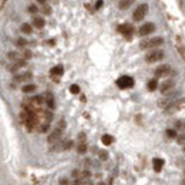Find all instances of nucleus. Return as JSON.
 <instances>
[{
  "mask_svg": "<svg viewBox=\"0 0 185 185\" xmlns=\"http://www.w3.org/2000/svg\"><path fill=\"white\" fill-rule=\"evenodd\" d=\"M164 43L162 37H152V39H147V40H142L140 43L141 48H155L158 46H161Z\"/></svg>",
  "mask_w": 185,
  "mask_h": 185,
  "instance_id": "obj_1",
  "label": "nucleus"
},
{
  "mask_svg": "<svg viewBox=\"0 0 185 185\" xmlns=\"http://www.w3.org/2000/svg\"><path fill=\"white\" fill-rule=\"evenodd\" d=\"M164 59V51L162 50H152V51H148L147 54H145V61L147 63H157V61H159V60Z\"/></svg>",
  "mask_w": 185,
  "mask_h": 185,
  "instance_id": "obj_2",
  "label": "nucleus"
},
{
  "mask_svg": "<svg viewBox=\"0 0 185 185\" xmlns=\"http://www.w3.org/2000/svg\"><path fill=\"white\" fill-rule=\"evenodd\" d=\"M148 13V4L142 3L140 4V6H137V9L134 10V20L135 22H140V20H142V18L145 17V14Z\"/></svg>",
  "mask_w": 185,
  "mask_h": 185,
  "instance_id": "obj_3",
  "label": "nucleus"
},
{
  "mask_svg": "<svg viewBox=\"0 0 185 185\" xmlns=\"http://www.w3.org/2000/svg\"><path fill=\"white\" fill-rule=\"evenodd\" d=\"M117 85H118L121 90L130 88V87L134 85V78L130 77V76H121V77L117 80Z\"/></svg>",
  "mask_w": 185,
  "mask_h": 185,
  "instance_id": "obj_4",
  "label": "nucleus"
},
{
  "mask_svg": "<svg viewBox=\"0 0 185 185\" xmlns=\"http://www.w3.org/2000/svg\"><path fill=\"white\" fill-rule=\"evenodd\" d=\"M154 30H155V24H154V23H144V24L140 27L138 33H140V36H148V34H151Z\"/></svg>",
  "mask_w": 185,
  "mask_h": 185,
  "instance_id": "obj_5",
  "label": "nucleus"
},
{
  "mask_svg": "<svg viewBox=\"0 0 185 185\" xmlns=\"http://www.w3.org/2000/svg\"><path fill=\"white\" fill-rule=\"evenodd\" d=\"M118 31L121 34H124V36L130 37L131 34H133V31H134V27L130 26V24H121V26L118 27Z\"/></svg>",
  "mask_w": 185,
  "mask_h": 185,
  "instance_id": "obj_6",
  "label": "nucleus"
},
{
  "mask_svg": "<svg viewBox=\"0 0 185 185\" xmlns=\"http://www.w3.org/2000/svg\"><path fill=\"white\" fill-rule=\"evenodd\" d=\"M60 137H61V128H56L54 131H53L50 135H48V138H47V141L51 144V142H56V141H59L60 140Z\"/></svg>",
  "mask_w": 185,
  "mask_h": 185,
  "instance_id": "obj_7",
  "label": "nucleus"
},
{
  "mask_svg": "<svg viewBox=\"0 0 185 185\" xmlns=\"http://www.w3.org/2000/svg\"><path fill=\"white\" fill-rule=\"evenodd\" d=\"M168 73H170V66L164 64V66L157 67V70H155V77H164V76H166Z\"/></svg>",
  "mask_w": 185,
  "mask_h": 185,
  "instance_id": "obj_8",
  "label": "nucleus"
},
{
  "mask_svg": "<svg viewBox=\"0 0 185 185\" xmlns=\"http://www.w3.org/2000/svg\"><path fill=\"white\" fill-rule=\"evenodd\" d=\"M174 84H175V83L172 81V80H166V81H164L162 84H161V92H162V94L168 92L172 87H174Z\"/></svg>",
  "mask_w": 185,
  "mask_h": 185,
  "instance_id": "obj_9",
  "label": "nucleus"
},
{
  "mask_svg": "<svg viewBox=\"0 0 185 185\" xmlns=\"http://www.w3.org/2000/svg\"><path fill=\"white\" fill-rule=\"evenodd\" d=\"M135 0H120L118 2V9L120 10H127L130 6H133V3Z\"/></svg>",
  "mask_w": 185,
  "mask_h": 185,
  "instance_id": "obj_10",
  "label": "nucleus"
},
{
  "mask_svg": "<svg viewBox=\"0 0 185 185\" xmlns=\"http://www.w3.org/2000/svg\"><path fill=\"white\" fill-rule=\"evenodd\" d=\"M152 165H154V170H155V172H159V171L162 170V166H164V159L162 158H154V161H152Z\"/></svg>",
  "mask_w": 185,
  "mask_h": 185,
  "instance_id": "obj_11",
  "label": "nucleus"
},
{
  "mask_svg": "<svg viewBox=\"0 0 185 185\" xmlns=\"http://www.w3.org/2000/svg\"><path fill=\"white\" fill-rule=\"evenodd\" d=\"M44 24H46V22H44V18L43 17H34L33 18V26L37 27V29H41Z\"/></svg>",
  "mask_w": 185,
  "mask_h": 185,
  "instance_id": "obj_12",
  "label": "nucleus"
},
{
  "mask_svg": "<svg viewBox=\"0 0 185 185\" xmlns=\"http://www.w3.org/2000/svg\"><path fill=\"white\" fill-rule=\"evenodd\" d=\"M31 78V74L30 73H24V74H18V76H14L16 81H26V80H30Z\"/></svg>",
  "mask_w": 185,
  "mask_h": 185,
  "instance_id": "obj_13",
  "label": "nucleus"
},
{
  "mask_svg": "<svg viewBox=\"0 0 185 185\" xmlns=\"http://www.w3.org/2000/svg\"><path fill=\"white\" fill-rule=\"evenodd\" d=\"M63 71H64L63 66H56V67H53L51 70H50V74H51V76H61Z\"/></svg>",
  "mask_w": 185,
  "mask_h": 185,
  "instance_id": "obj_14",
  "label": "nucleus"
},
{
  "mask_svg": "<svg viewBox=\"0 0 185 185\" xmlns=\"http://www.w3.org/2000/svg\"><path fill=\"white\" fill-rule=\"evenodd\" d=\"M101 142H103L104 145H110L111 142H113V137L108 135V134H104L103 137H101Z\"/></svg>",
  "mask_w": 185,
  "mask_h": 185,
  "instance_id": "obj_15",
  "label": "nucleus"
},
{
  "mask_svg": "<svg viewBox=\"0 0 185 185\" xmlns=\"http://www.w3.org/2000/svg\"><path fill=\"white\" fill-rule=\"evenodd\" d=\"M7 59L9 60H13V61H18V60H22V59H20V54H18V53H16V51H10V53H9Z\"/></svg>",
  "mask_w": 185,
  "mask_h": 185,
  "instance_id": "obj_16",
  "label": "nucleus"
},
{
  "mask_svg": "<svg viewBox=\"0 0 185 185\" xmlns=\"http://www.w3.org/2000/svg\"><path fill=\"white\" fill-rule=\"evenodd\" d=\"M22 90H23V92H26V94L27 92H33L34 90H36V85L34 84H27V85H24Z\"/></svg>",
  "mask_w": 185,
  "mask_h": 185,
  "instance_id": "obj_17",
  "label": "nucleus"
},
{
  "mask_svg": "<svg viewBox=\"0 0 185 185\" xmlns=\"http://www.w3.org/2000/svg\"><path fill=\"white\" fill-rule=\"evenodd\" d=\"M22 31L26 34H30L31 33V26H30L29 23H23L22 24Z\"/></svg>",
  "mask_w": 185,
  "mask_h": 185,
  "instance_id": "obj_18",
  "label": "nucleus"
},
{
  "mask_svg": "<svg viewBox=\"0 0 185 185\" xmlns=\"http://www.w3.org/2000/svg\"><path fill=\"white\" fill-rule=\"evenodd\" d=\"M157 87H158V84H157V80H151V81L148 83V90H150V91H154Z\"/></svg>",
  "mask_w": 185,
  "mask_h": 185,
  "instance_id": "obj_19",
  "label": "nucleus"
},
{
  "mask_svg": "<svg viewBox=\"0 0 185 185\" xmlns=\"http://www.w3.org/2000/svg\"><path fill=\"white\" fill-rule=\"evenodd\" d=\"M77 151L80 152V154H84V152L87 151V145H85L84 142H80V144H78V147H77Z\"/></svg>",
  "mask_w": 185,
  "mask_h": 185,
  "instance_id": "obj_20",
  "label": "nucleus"
},
{
  "mask_svg": "<svg viewBox=\"0 0 185 185\" xmlns=\"http://www.w3.org/2000/svg\"><path fill=\"white\" fill-rule=\"evenodd\" d=\"M177 142L181 145H185V134H179L177 135Z\"/></svg>",
  "mask_w": 185,
  "mask_h": 185,
  "instance_id": "obj_21",
  "label": "nucleus"
},
{
  "mask_svg": "<svg viewBox=\"0 0 185 185\" xmlns=\"http://www.w3.org/2000/svg\"><path fill=\"white\" fill-rule=\"evenodd\" d=\"M70 91L73 92V94H78V92H80V87H78L77 84H73L70 87Z\"/></svg>",
  "mask_w": 185,
  "mask_h": 185,
  "instance_id": "obj_22",
  "label": "nucleus"
},
{
  "mask_svg": "<svg viewBox=\"0 0 185 185\" xmlns=\"http://www.w3.org/2000/svg\"><path fill=\"white\" fill-rule=\"evenodd\" d=\"M166 135H168V137H170V138H177V135H178V134L175 133L174 130H166Z\"/></svg>",
  "mask_w": 185,
  "mask_h": 185,
  "instance_id": "obj_23",
  "label": "nucleus"
},
{
  "mask_svg": "<svg viewBox=\"0 0 185 185\" xmlns=\"http://www.w3.org/2000/svg\"><path fill=\"white\" fill-rule=\"evenodd\" d=\"M16 43H17V46H20V47H23V46L27 44V41L24 40V39H22V37H20V39H17V41H16Z\"/></svg>",
  "mask_w": 185,
  "mask_h": 185,
  "instance_id": "obj_24",
  "label": "nucleus"
},
{
  "mask_svg": "<svg viewBox=\"0 0 185 185\" xmlns=\"http://www.w3.org/2000/svg\"><path fill=\"white\" fill-rule=\"evenodd\" d=\"M37 10H39V7L34 6V4H30V6H29V11H30V13H33V14H34V13H37Z\"/></svg>",
  "mask_w": 185,
  "mask_h": 185,
  "instance_id": "obj_25",
  "label": "nucleus"
},
{
  "mask_svg": "<svg viewBox=\"0 0 185 185\" xmlns=\"http://www.w3.org/2000/svg\"><path fill=\"white\" fill-rule=\"evenodd\" d=\"M47 105H48V108H53V107H54V100H53L51 97H50V98L47 100Z\"/></svg>",
  "mask_w": 185,
  "mask_h": 185,
  "instance_id": "obj_26",
  "label": "nucleus"
},
{
  "mask_svg": "<svg viewBox=\"0 0 185 185\" xmlns=\"http://www.w3.org/2000/svg\"><path fill=\"white\" fill-rule=\"evenodd\" d=\"M71 145H73V141H67L66 144L63 145V148L64 150H68V148H71Z\"/></svg>",
  "mask_w": 185,
  "mask_h": 185,
  "instance_id": "obj_27",
  "label": "nucleus"
},
{
  "mask_svg": "<svg viewBox=\"0 0 185 185\" xmlns=\"http://www.w3.org/2000/svg\"><path fill=\"white\" fill-rule=\"evenodd\" d=\"M100 157H101V159H107V152L101 151V152H100Z\"/></svg>",
  "mask_w": 185,
  "mask_h": 185,
  "instance_id": "obj_28",
  "label": "nucleus"
},
{
  "mask_svg": "<svg viewBox=\"0 0 185 185\" xmlns=\"http://www.w3.org/2000/svg\"><path fill=\"white\" fill-rule=\"evenodd\" d=\"M101 6H103V0H98V2L96 3V7H97V9H100Z\"/></svg>",
  "mask_w": 185,
  "mask_h": 185,
  "instance_id": "obj_29",
  "label": "nucleus"
},
{
  "mask_svg": "<svg viewBox=\"0 0 185 185\" xmlns=\"http://www.w3.org/2000/svg\"><path fill=\"white\" fill-rule=\"evenodd\" d=\"M43 11H44L46 14H48V13H50V7H47V6H44V7H43Z\"/></svg>",
  "mask_w": 185,
  "mask_h": 185,
  "instance_id": "obj_30",
  "label": "nucleus"
},
{
  "mask_svg": "<svg viewBox=\"0 0 185 185\" xmlns=\"http://www.w3.org/2000/svg\"><path fill=\"white\" fill-rule=\"evenodd\" d=\"M60 185H68V182H67L66 179H61V181H60Z\"/></svg>",
  "mask_w": 185,
  "mask_h": 185,
  "instance_id": "obj_31",
  "label": "nucleus"
},
{
  "mask_svg": "<svg viewBox=\"0 0 185 185\" xmlns=\"http://www.w3.org/2000/svg\"><path fill=\"white\" fill-rule=\"evenodd\" d=\"M24 57H26V59H29V57H31V53L26 51V53H24Z\"/></svg>",
  "mask_w": 185,
  "mask_h": 185,
  "instance_id": "obj_32",
  "label": "nucleus"
},
{
  "mask_svg": "<svg viewBox=\"0 0 185 185\" xmlns=\"http://www.w3.org/2000/svg\"><path fill=\"white\" fill-rule=\"evenodd\" d=\"M37 2H39V3H41V4H44L47 0H37Z\"/></svg>",
  "mask_w": 185,
  "mask_h": 185,
  "instance_id": "obj_33",
  "label": "nucleus"
},
{
  "mask_svg": "<svg viewBox=\"0 0 185 185\" xmlns=\"http://www.w3.org/2000/svg\"><path fill=\"white\" fill-rule=\"evenodd\" d=\"M182 185H185V178H184V179H182Z\"/></svg>",
  "mask_w": 185,
  "mask_h": 185,
  "instance_id": "obj_34",
  "label": "nucleus"
},
{
  "mask_svg": "<svg viewBox=\"0 0 185 185\" xmlns=\"http://www.w3.org/2000/svg\"><path fill=\"white\" fill-rule=\"evenodd\" d=\"M184 152H185V145H184Z\"/></svg>",
  "mask_w": 185,
  "mask_h": 185,
  "instance_id": "obj_35",
  "label": "nucleus"
},
{
  "mask_svg": "<svg viewBox=\"0 0 185 185\" xmlns=\"http://www.w3.org/2000/svg\"><path fill=\"white\" fill-rule=\"evenodd\" d=\"M184 172H185V170H184Z\"/></svg>",
  "mask_w": 185,
  "mask_h": 185,
  "instance_id": "obj_36",
  "label": "nucleus"
}]
</instances>
